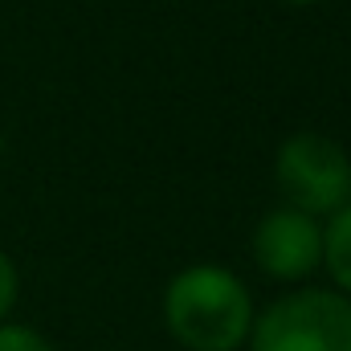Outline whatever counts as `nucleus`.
Listing matches in <instances>:
<instances>
[{"instance_id":"obj_5","label":"nucleus","mask_w":351,"mask_h":351,"mask_svg":"<svg viewBox=\"0 0 351 351\" xmlns=\"http://www.w3.org/2000/svg\"><path fill=\"white\" fill-rule=\"evenodd\" d=\"M323 262L339 282V290L351 298V204H343L323 229Z\"/></svg>"},{"instance_id":"obj_1","label":"nucleus","mask_w":351,"mask_h":351,"mask_svg":"<svg viewBox=\"0 0 351 351\" xmlns=\"http://www.w3.org/2000/svg\"><path fill=\"white\" fill-rule=\"evenodd\" d=\"M164 323L188 351H237L250 339L254 302L225 265H188L168 282Z\"/></svg>"},{"instance_id":"obj_8","label":"nucleus","mask_w":351,"mask_h":351,"mask_svg":"<svg viewBox=\"0 0 351 351\" xmlns=\"http://www.w3.org/2000/svg\"><path fill=\"white\" fill-rule=\"evenodd\" d=\"M286 4H315V0H286Z\"/></svg>"},{"instance_id":"obj_2","label":"nucleus","mask_w":351,"mask_h":351,"mask_svg":"<svg viewBox=\"0 0 351 351\" xmlns=\"http://www.w3.org/2000/svg\"><path fill=\"white\" fill-rule=\"evenodd\" d=\"M254 351H351V298L298 290L265 306L250 327Z\"/></svg>"},{"instance_id":"obj_3","label":"nucleus","mask_w":351,"mask_h":351,"mask_svg":"<svg viewBox=\"0 0 351 351\" xmlns=\"http://www.w3.org/2000/svg\"><path fill=\"white\" fill-rule=\"evenodd\" d=\"M274 176H278V188L290 200V208H298L306 217H335L343 204H351L348 152L319 131L290 135L278 152Z\"/></svg>"},{"instance_id":"obj_7","label":"nucleus","mask_w":351,"mask_h":351,"mask_svg":"<svg viewBox=\"0 0 351 351\" xmlns=\"http://www.w3.org/2000/svg\"><path fill=\"white\" fill-rule=\"evenodd\" d=\"M16 290H21V278H16V265L12 258L0 250V319L12 311V302H16Z\"/></svg>"},{"instance_id":"obj_4","label":"nucleus","mask_w":351,"mask_h":351,"mask_svg":"<svg viewBox=\"0 0 351 351\" xmlns=\"http://www.w3.org/2000/svg\"><path fill=\"white\" fill-rule=\"evenodd\" d=\"M254 258L262 274L278 282H298L323 262V229L298 208H278L262 217L254 233Z\"/></svg>"},{"instance_id":"obj_6","label":"nucleus","mask_w":351,"mask_h":351,"mask_svg":"<svg viewBox=\"0 0 351 351\" xmlns=\"http://www.w3.org/2000/svg\"><path fill=\"white\" fill-rule=\"evenodd\" d=\"M0 351H53L33 327H16V323H0Z\"/></svg>"}]
</instances>
